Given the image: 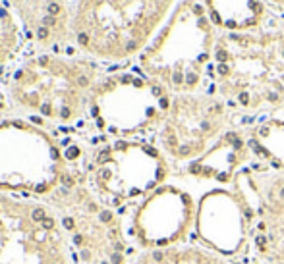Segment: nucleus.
Returning a JSON list of instances; mask_svg holds the SVG:
<instances>
[{
	"label": "nucleus",
	"mask_w": 284,
	"mask_h": 264,
	"mask_svg": "<svg viewBox=\"0 0 284 264\" xmlns=\"http://www.w3.org/2000/svg\"><path fill=\"white\" fill-rule=\"evenodd\" d=\"M209 91L220 97L242 127L284 116V16L259 29L220 33Z\"/></svg>",
	"instance_id": "nucleus-1"
},
{
	"label": "nucleus",
	"mask_w": 284,
	"mask_h": 264,
	"mask_svg": "<svg viewBox=\"0 0 284 264\" xmlns=\"http://www.w3.org/2000/svg\"><path fill=\"white\" fill-rule=\"evenodd\" d=\"M218 35L201 0H182L139 54V69L170 95L209 91Z\"/></svg>",
	"instance_id": "nucleus-2"
},
{
	"label": "nucleus",
	"mask_w": 284,
	"mask_h": 264,
	"mask_svg": "<svg viewBox=\"0 0 284 264\" xmlns=\"http://www.w3.org/2000/svg\"><path fill=\"white\" fill-rule=\"evenodd\" d=\"M0 264H77L52 204L0 195Z\"/></svg>",
	"instance_id": "nucleus-3"
},
{
	"label": "nucleus",
	"mask_w": 284,
	"mask_h": 264,
	"mask_svg": "<svg viewBox=\"0 0 284 264\" xmlns=\"http://www.w3.org/2000/svg\"><path fill=\"white\" fill-rule=\"evenodd\" d=\"M62 226L74 247L77 264H132L137 256L124 212L105 204L87 191L56 189Z\"/></svg>",
	"instance_id": "nucleus-4"
},
{
	"label": "nucleus",
	"mask_w": 284,
	"mask_h": 264,
	"mask_svg": "<svg viewBox=\"0 0 284 264\" xmlns=\"http://www.w3.org/2000/svg\"><path fill=\"white\" fill-rule=\"evenodd\" d=\"M240 122L213 91L172 95L168 112L157 131V147L180 174L205 156Z\"/></svg>",
	"instance_id": "nucleus-5"
},
{
	"label": "nucleus",
	"mask_w": 284,
	"mask_h": 264,
	"mask_svg": "<svg viewBox=\"0 0 284 264\" xmlns=\"http://www.w3.org/2000/svg\"><path fill=\"white\" fill-rule=\"evenodd\" d=\"M230 189L247 220V254L240 264H284V172L253 162Z\"/></svg>",
	"instance_id": "nucleus-6"
},
{
	"label": "nucleus",
	"mask_w": 284,
	"mask_h": 264,
	"mask_svg": "<svg viewBox=\"0 0 284 264\" xmlns=\"http://www.w3.org/2000/svg\"><path fill=\"white\" fill-rule=\"evenodd\" d=\"M101 201L120 212H130L149 193L170 179L172 164L153 143L118 139L97 156Z\"/></svg>",
	"instance_id": "nucleus-7"
},
{
	"label": "nucleus",
	"mask_w": 284,
	"mask_h": 264,
	"mask_svg": "<svg viewBox=\"0 0 284 264\" xmlns=\"http://www.w3.org/2000/svg\"><path fill=\"white\" fill-rule=\"evenodd\" d=\"M199 193L186 179L166 181L128 212V231L137 251L193 241Z\"/></svg>",
	"instance_id": "nucleus-8"
},
{
	"label": "nucleus",
	"mask_w": 284,
	"mask_h": 264,
	"mask_svg": "<svg viewBox=\"0 0 284 264\" xmlns=\"http://www.w3.org/2000/svg\"><path fill=\"white\" fill-rule=\"evenodd\" d=\"M193 241L238 264L245 258L247 220L230 187L215 185L201 189Z\"/></svg>",
	"instance_id": "nucleus-9"
},
{
	"label": "nucleus",
	"mask_w": 284,
	"mask_h": 264,
	"mask_svg": "<svg viewBox=\"0 0 284 264\" xmlns=\"http://www.w3.org/2000/svg\"><path fill=\"white\" fill-rule=\"evenodd\" d=\"M253 162H255V156L247 139V131L245 127L238 125L230 129L205 156L189 164L176 175L201 189L215 187V185L230 187L236 174Z\"/></svg>",
	"instance_id": "nucleus-10"
},
{
	"label": "nucleus",
	"mask_w": 284,
	"mask_h": 264,
	"mask_svg": "<svg viewBox=\"0 0 284 264\" xmlns=\"http://www.w3.org/2000/svg\"><path fill=\"white\" fill-rule=\"evenodd\" d=\"M201 4L220 33L259 29L274 14L265 0H201Z\"/></svg>",
	"instance_id": "nucleus-11"
},
{
	"label": "nucleus",
	"mask_w": 284,
	"mask_h": 264,
	"mask_svg": "<svg viewBox=\"0 0 284 264\" xmlns=\"http://www.w3.org/2000/svg\"><path fill=\"white\" fill-rule=\"evenodd\" d=\"M245 131L255 162L284 172V116L255 122Z\"/></svg>",
	"instance_id": "nucleus-12"
},
{
	"label": "nucleus",
	"mask_w": 284,
	"mask_h": 264,
	"mask_svg": "<svg viewBox=\"0 0 284 264\" xmlns=\"http://www.w3.org/2000/svg\"><path fill=\"white\" fill-rule=\"evenodd\" d=\"M132 264H238L195 241L166 249L139 251Z\"/></svg>",
	"instance_id": "nucleus-13"
},
{
	"label": "nucleus",
	"mask_w": 284,
	"mask_h": 264,
	"mask_svg": "<svg viewBox=\"0 0 284 264\" xmlns=\"http://www.w3.org/2000/svg\"><path fill=\"white\" fill-rule=\"evenodd\" d=\"M267 6L271 8V12L274 14H282L284 16V0H265Z\"/></svg>",
	"instance_id": "nucleus-14"
},
{
	"label": "nucleus",
	"mask_w": 284,
	"mask_h": 264,
	"mask_svg": "<svg viewBox=\"0 0 284 264\" xmlns=\"http://www.w3.org/2000/svg\"><path fill=\"white\" fill-rule=\"evenodd\" d=\"M47 10H48V16H52V18H54V16H58V14H60V6L52 2V4H48V6H47Z\"/></svg>",
	"instance_id": "nucleus-15"
},
{
	"label": "nucleus",
	"mask_w": 284,
	"mask_h": 264,
	"mask_svg": "<svg viewBox=\"0 0 284 264\" xmlns=\"http://www.w3.org/2000/svg\"><path fill=\"white\" fill-rule=\"evenodd\" d=\"M56 25V19L52 16H47V18H43V27H54Z\"/></svg>",
	"instance_id": "nucleus-16"
},
{
	"label": "nucleus",
	"mask_w": 284,
	"mask_h": 264,
	"mask_svg": "<svg viewBox=\"0 0 284 264\" xmlns=\"http://www.w3.org/2000/svg\"><path fill=\"white\" fill-rule=\"evenodd\" d=\"M37 35H39V39H47L48 37V29H47V27H39V31H37Z\"/></svg>",
	"instance_id": "nucleus-17"
}]
</instances>
